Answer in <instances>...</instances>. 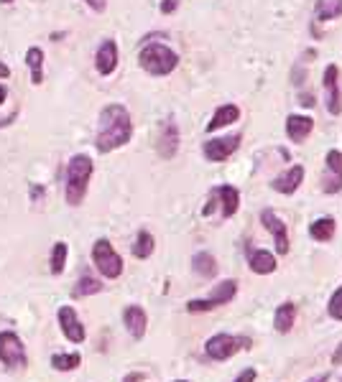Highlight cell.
<instances>
[{
    "label": "cell",
    "mask_w": 342,
    "mask_h": 382,
    "mask_svg": "<svg viewBox=\"0 0 342 382\" xmlns=\"http://www.w3.org/2000/svg\"><path fill=\"white\" fill-rule=\"evenodd\" d=\"M133 138V117L123 105H108L100 112L98 135H95V148L100 153H110L123 148Z\"/></svg>",
    "instance_id": "1"
},
{
    "label": "cell",
    "mask_w": 342,
    "mask_h": 382,
    "mask_svg": "<svg viewBox=\"0 0 342 382\" xmlns=\"http://www.w3.org/2000/svg\"><path fill=\"white\" fill-rule=\"evenodd\" d=\"M92 171H95V163L87 153H77L67 163V204L69 206H80L84 202Z\"/></svg>",
    "instance_id": "2"
},
{
    "label": "cell",
    "mask_w": 342,
    "mask_h": 382,
    "mask_svg": "<svg viewBox=\"0 0 342 382\" xmlns=\"http://www.w3.org/2000/svg\"><path fill=\"white\" fill-rule=\"evenodd\" d=\"M138 64L151 77H166V74H171V71L179 67V53L174 51L171 46L151 41V44H146L138 51Z\"/></svg>",
    "instance_id": "3"
},
{
    "label": "cell",
    "mask_w": 342,
    "mask_h": 382,
    "mask_svg": "<svg viewBox=\"0 0 342 382\" xmlns=\"http://www.w3.org/2000/svg\"><path fill=\"white\" fill-rule=\"evenodd\" d=\"M92 263H95V267H98L105 278H110V280H115V278L123 276V258L117 255L115 248H113L110 240H105V237L95 240V245H92Z\"/></svg>",
    "instance_id": "4"
},
{
    "label": "cell",
    "mask_w": 342,
    "mask_h": 382,
    "mask_svg": "<svg viewBox=\"0 0 342 382\" xmlns=\"http://www.w3.org/2000/svg\"><path fill=\"white\" fill-rule=\"evenodd\" d=\"M243 143V135L233 133V135H223V138H209V141L202 143V156L209 160V163H223L233 156Z\"/></svg>",
    "instance_id": "5"
},
{
    "label": "cell",
    "mask_w": 342,
    "mask_h": 382,
    "mask_svg": "<svg viewBox=\"0 0 342 382\" xmlns=\"http://www.w3.org/2000/svg\"><path fill=\"white\" fill-rule=\"evenodd\" d=\"M0 362L10 370H19V367H26V349H23V342L16 331H0Z\"/></svg>",
    "instance_id": "6"
},
{
    "label": "cell",
    "mask_w": 342,
    "mask_h": 382,
    "mask_svg": "<svg viewBox=\"0 0 342 382\" xmlns=\"http://www.w3.org/2000/svg\"><path fill=\"white\" fill-rule=\"evenodd\" d=\"M322 87H324V105L330 115H340L342 112V87H340V67L337 64H327L322 74Z\"/></svg>",
    "instance_id": "7"
},
{
    "label": "cell",
    "mask_w": 342,
    "mask_h": 382,
    "mask_svg": "<svg viewBox=\"0 0 342 382\" xmlns=\"http://www.w3.org/2000/svg\"><path fill=\"white\" fill-rule=\"evenodd\" d=\"M235 294H238V280H223V283L215 288V294H209V298H194V301L187 303V311L190 313L212 311L217 306L233 301Z\"/></svg>",
    "instance_id": "8"
},
{
    "label": "cell",
    "mask_w": 342,
    "mask_h": 382,
    "mask_svg": "<svg viewBox=\"0 0 342 382\" xmlns=\"http://www.w3.org/2000/svg\"><path fill=\"white\" fill-rule=\"evenodd\" d=\"M240 344H248L245 337H233V334H215L205 342V352H207L209 359L215 362H225L230 357L240 349Z\"/></svg>",
    "instance_id": "9"
},
{
    "label": "cell",
    "mask_w": 342,
    "mask_h": 382,
    "mask_svg": "<svg viewBox=\"0 0 342 382\" xmlns=\"http://www.w3.org/2000/svg\"><path fill=\"white\" fill-rule=\"evenodd\" d=\"M322 191L324 194H340L342 191V151H337V148L327 151V156H324Z\"/></svg>",
    "instance_id": "10"
},
{
    "label": "cell",
    "mask_w": 342,
    "mask_h": 382,
    "mask_svg": "<svg viewBox=\"0 0 342 382\" xmlns=\"http://www.w3.org/2000/svg\"><path fill=\"white\" fill-rule=\"evenodd\" d=\"M179 128H176V123L174 120H166V123L161 125V130H159V138H156V151H159V156H161L163 160H171L176 153H179Z\"/></svg>",
    "instance_id": "11"
},
{
    "label": "cell",
    "mask_w": 342,
    "mask_h": 382,
    "mask_svg": "<svg viewBox=\"0 0 342 382\" xmlns=\"http://www.w3.org/2000/svg\"><path fill=\"white\" fill-rule=\"evenodd\" d=\"M261 224L266 227V230L273 235V240H276V252L279 255H286L288 252V227L284 222H281V217L273 209H263L261 212Z\"/></svg>",
    "instance_id": "12"
},
{
    "label": "cell",
    "mask_w": 342,
    "mask_h": 382,
    "mask_svg": "<svg viewBox=\"0 0 342 382\" xmlns=\"http://www.w3.org/2000/svg\"><path fill=\"white\" fill-rule=\"evenodd\" d=\"M56 319H59V326H62V334L72 344H82L84 342V326H82V321L77 319V311H74L72 306H62L59 311H56Z\"/></svg>",
    "instance_id": "13"
},
{
    "label": "cell",
    "mask_w": 342,
    "mask_h": 382,
    "mask_svg": "<svg viewBox=\"0 0 342 382\" xmlns=\"http://www.w3.org/2000/svg\"><path fill=\"white\" fill-rule=\"evenodd\" d=\"M117 62H120L117 44L113 38H105V41L98 46V51H95V69H98V74H102V77H110V74L117 69Z\"/></svg>",
    "instance_id": "14"
},
{
    "label": "cell",
    "mask_w": 342,
    "mask_h": 382,
    "mask_svg": "<svg viewBox=\"0 0 342 382\" xmlns=\"http://www.w3.org/2000/svg\"><path fill=\"white\" fill-rule=\"evenodd\" d=\"M304 184V166H288L284 174H279V176L271 181V189L273 191H279V194H294L299 187Z\"/></svg>",
    "instance_id": "15"
},
{
    "label": "cell",
    "mask_w": 342,
    "mask_h": 382,
    "mask_svg": "<svg viewBox=\"0 0 342 382\" xmlns=\"http://www.w3.org/2000/svg\"><path fill=\"white\" fill-rule=\"evenodd\" d=\"M312 130H315V120H312L309 115H288L286 117V138L291 143L301 145V143L312 135Z\"/></svg>",
    "instance_id": "16"
},
{
    "label": "cell",
    "mask_w": 342,
    "mask_h": 382,
    "mask_svg": "<svg viewBox=\"0 0 342 382\" xmlns=\"http://www.w3.org/2000/svg\"><path fill=\"white\" fill-rule=\"evenodd\" d=\"M240 120V107L235 105V102H230V105H220L215 110V115L209 117L207 123V133H217V130H223V128H227V125H233Z\"/></svg>",
    "instance_id": "17"
},
{
    "label": "cell",
    "mask_w": 342,
    "mask_h": 382,
    "mask_svg": "<svg viewBox=\"0 0 342 382\" xmlns=\"http://www.w3.org/2000/svg\"><path fill=\"white\" fill-rule=\"evenodd\" d=\"M248 267L258 276H271L279 267V263L269 250H248Z\"/></svg>",
    "instance_id": "18"
},
{
    "label": "cell",
    "mask_w": 342,
    "mask_h": 382,
    "mask_svg": "<svg viewBox=\"0 0 342 382\" xmlns=\"http://www.w3.org/2000/svg\"><path fill=\"white\" fill-rule=\"evenodd\" d=\"M123 321H126L128 331H130V337L133 339H144L146 334V326H148V316L141 306H128L126 311H123Z\"/></svg>",
    "instance_id": "19"
},
{
    "label": "cell",
    "mask_w": 342,
    "mask_h": 382,
    "mask_svg": "<svg viewBox=\"0 0 342 382\" xmlns=\"http://www.w3.org/2000/svg\"><path fill=\"white\" fill-rule=\"evenodd\" d=\"M215 194L220 196V206H223V219H230L233 214H238L240 209V191L230 184H223V187L215 189Z\"/></svg>",
    "instance_id": "20"
},
{
    "label": "cell",
    "mask_w": 342,
    "mask_h": 382,
    "mask_svg": "<svg viewBox=\"0 0 342 382\" xmlns=\"http://www.w3.org/2000/svg\"><path fill=\"white\" fill-rule=\"evenodd\" d=\"M294 321H297V306L291 301H284L273 313V326H276L279 334H288L294 329Z\"/></svg>",
    "instance_id": "21"
},
{
    "label": "cell",
    "mask_w": 342,
    "mask_h": 382,
    "mask_svg": "<svg viewBox=\"0 0 342 382\" xmlns=\"http://www.w3.org/2000/svg\"><path fill=\"white\" fill-rule=\"evenodd\" d=\"M334 232H337V222H334L332 217H319V219L309 224V235L317 242H330L334 237Z\"/></svg>",
    "instance_id": "22"
},
{
    "label": "cell",
    "mask_w": 342,
    "mask_h": 382,
    "mask_svg": "<svg viewBox=\"0 0 342 382\" xmlns=\"http://www.w3.org/2000/svg\"><path fill=\"white\" fill-rule=\"evenodd\" d=\"M342 16V0H317L315 23H327Z\"/></svg>",
    "instance_id": "23"
},
{
    "label": "cell",
    "mask_w": 342,
    "mask_h": 382,
    "mask_svg": "<svg viewBox=\"0 0 342 382\" xmlns=\"http://www.w3.org/2000/svg\"><path fill=\"white\" fill-rule=\"evenodd\" d=\"M26 64L31 69V84H41L44 82V51L38 46H31L26 51Z\"/></svg>",
    "instance_id": "24"
},
{
    "label": "cell",
    "mask_w": 342,
    "mask_h": 382,
    "mask_svg": "<svg viewBox=\"0 0 342 382\" xmlns=\"http://www.w3.org/2000/svg\"><path fill=\"white\" fill-rule=\"evenodd\" d=\"M192 270L202 278H212L217 273V260L209 255V252H197L192 258Z\"/></svg>",
    "instance_id": "25"
},
{
    "label": "cell",
    "mask_w": 342,
    "mask_h": 382,
    "mask_svg": "<svg viewBox=\"0 0 342 382\" xmlns=\"http://www.w3.org/2000/svg\"><path fill=\"white\" fill-rule=\"evenodd\" d=\"M153 248H156V242H153V235L151 232L141 230L138 235H135V242H133V255L138 260H146L151 258Z\"/></svg>",
    "instance_id": "26"
},
{
    "label": "cell",
    "mask_w": 342,
    "mask_h": 382,
    "mask_svg": "<svg viewBox=\"0 0 342 382\" xmlns=\"http://www.w3.org/2000/svg\"><path fill=\"white\" fill-rule=\"evenodd\" d=\"M67 255H69V245L67 242H54V250H52V260H49V270L52 276H62L64 265H67Z\"/></svg>",
    "instance_id": "27"
},
{
    "label": "cell",
    "mask_w": 342,
    "mask_h": 382,
    "mask_svg": "<svg viewBox=\"0 0 342 382\" xmlns=\"http://www.w3.org/2000/svg\"><path fill=\"white\" fill-rule=\"evenodd\" d=\"M82 365V357L80 352H72V355H54L52 357V367L56 372H72L77 367Z\"/></svg>",
    "instance_id": "28"
},
{
    "label": "cell",
    "mask_w": 342,
    "mask_h": 382,
    "mask_svg": "<svg viewBox=\"0 0 342 382\" xmlns=\"http://www.w3.org/2000/svg\"><path fill=\"white\" fill-rule=\"evenodd\" d=\"M102 291V280L92 276H82L77 280V288H74V296H92V294H100Z\"/></svg>",
    "instance_id": "29"
},
{
    "label": "cell",
    "mask_w": 342,
    "mask_h": 382,
    "mask_svg": "<svg viewBox=\"0 0 342 382\" xmlns=\"http://www.w3.org/2000/svg\"><path fill=\"white\" fill-rule=\"evenodd\" d=\"M327 311H330V316H332V319L342 321V285L332 294V298H330V306H327Z\"/></svg>",
    "instance_id": "30"
},
{
    "label": "cell",
    "mask_w": 342,
    "mask_h": 382,
    "mask_svg": "<svg viewBox=\"0 0 342 382\" xmlns=\"http://www.w3.org/2000/svg\"><path fill=\"white\" fill-rule=\"evenodd\" d=\"M179 3L181 0H161L159 10H161L163 16H171V13H176V10H179Z\"/></svg>",
    "instance_id": "31"
},
{
    "label": "cell",
    "mask_w": 342,
    "mask_h": 382,
    "mask_svg": "<svg viewBox=\"0 0 342 382\" xmlns=\"http://www.w3.org/2000/svg\"><path fill=\"white\" fill-rule=\"evenodd\" d=\"M255 377H258V372H255V370L251 367V370H245V372L238 374V380H235V382H255Z\"/></svg>",
    "instance_id": "32"
},
{
    "label": "cell",
    "mask_w": 342,
    "mask_h": 382,
    "mask_svg": "<svg viewBox=\"0 0 342 382\" xmlns=\"http://www.w3.org/2000/svg\"><path fill=\"white\" fill-rule=\"evenodd\" d=\"M84 3H87L95 13H102V10L108 8V0H84Z\"/></svg>",
    "instance_id": "33"
},
{
    "label": "cell",
    "mask_w": 342,
    "mask_h": 382,
    "mask_svg": "<svg viewBox=\"0 0 342 382\" xmlns=\"http://www.w3.org/2000/svg\"><path fill=\"white\" fill-rule=\"evenodd\" d=\"M299 102H301V107H315L317 105L315 95H309V92H301V95H299Z\"/></svg>",
    "instance_id": "34"
},
{
    "label": "cell",
    "mask_w": 342,
    "mask_h": 382,
    "mask_svg": "<svg viewBox=\"0 0 342 382\" xmlns=\"http://www.w3.org/2000/svg\"><path fill=\"white\" fill-rule=\"evenodd\" d=\"M291 80H294V84H301V82H304V69L297 67V69L291 71Z\"/></svg>",
    "instance_id": "35"
},
{
    "label": "cell",
    "mask_w": 342,
    "mask_h": 382,
    "mask_svg": "<svg viewBox=\"0 0 342 382\" xmlns=\"http://www.w3.org/2000/svg\"><path fill=\"white\" fill-rule=\"evenodd\" d=\"M38 196H44V187H38V184H34V187H31V199L36 202Z\"/></svg>",
    "instance_id": "36"
},
{
    "label": "cell",
    "mask_w": 342,
    "mask_h": 382,
    "mask_svg": "<svg viewBox=\"0 0 342 382\" xmlns=\"http://www.w3.org/2000/svg\"><path fill=\"white\" fill-rule=\"evenodd\" d=\"M332 365H342V342H340V347L334 349V355H332Z\"/></svg>",
    "instance_id": "37"
},
{
    "label": "cell",
    "mask_w": 342,
    "mask_h": 382,
    "mask_svg": "<svg viewBox=\"0 0 342 382\" xmlns=\"http://www.w3.org/2000/svg\"><path fill=\"white\" fill-rule=\"evenodd\" d=\"M8 77H10V67L0 62V80H8Z\"/></svg>",
    "instance_id": "38"
},
{
    "label": "cell",
    "mask_w": 342,
    "mask_h": 382,
    "mask_svg": "<svg viewBox=\"0 0 342 382\" xmlns=\"http://www.w3.org/2000/svg\"><path fill=\"white\" fill-rule=\"evenodd\" d=\"M5 99H8V87L0 82V105H5Z\"/></svg>",
    "instance_id": "39"
},
{
    "label": "cell",
    "mask_w": 342,
    "mask_h": 382,
    "mask_svg": "<svg viewBox=\"0 0 342 382\" xmlns=\"http://www.w3.org/2000/svg\"><path fill=\"white\" fill-rule=\"evenodd\" d=\"M16 115H19V112H10V115L5 117V120H0V128H5V125L13 123V120H16Z\"/></svg>",
    "instance_id": "40"
},
{
    "label": "cell",
    "mask_w": 342,
    "mask_h": 382,
    "mask_svg": "<svg viewBox=\"0 0 342 382\" xmlns=\"http://www.w3.org/2000/svg\"><path fill=\"white\" fill-rule=\"evenodd\" d=\"M330 380V374H319V377H309L306 382H327Z\"/></svg>",
    "instance_id": "41"
},
{
    "label": "cell",
    "mask_w": 342,
    "mask_h": 382,
    "mask_svg": "<svg viewBox=\"0 0 342 382\" xmlns=\"http://www.w3.org/2000/svg\"><path fill=\"white\" fill-rule=\"evenodd\" d=\"M138 380H144V374H130V377H126L123 382H138Z\"/></svg>",
    "instance_id": "42"
},
{
    "label": "cell",
    "mask_w": 342,
    "mask_h": 382,
    "mask_svg": "<svg viewBox=\"0 0 342 382\" xmlns=\"http://www.w3.org/2000/svg\"><path fill=\"white\" fill-rule=\"evenodd\" d=\"M0 3H3V5H10V3H13V0H0Z\"/></svg>",
    "instance_id": "43"
},
{
    "label": "cell",
    "mask_w": 342,
    "mask_h": 382,
    "mask_svg": "<svg viewBox=\"0 0 342 382\" xmlns=\"http://www.w3.org/2000/svg\"><path fill=\"white\" fill-rule=\"evenodd\" d=\"M174 382H190V380H174Z\"/></svg>",
    "instance_id": "44"
},
{
    "label": "cell",
    "mask_w": 342,
    "mask_h": 382,
    "mask_svg": "<svg viewBox=\"0 0 342 382\" xmlns=\"http://www.w3.org/2000/svg\"><path fill=\"white\" fill-rule=\"evenodd\" d=\"M340 382H342V380H340Z\"/></svg>",
    "instance_id": "45"
}]
</instances>
